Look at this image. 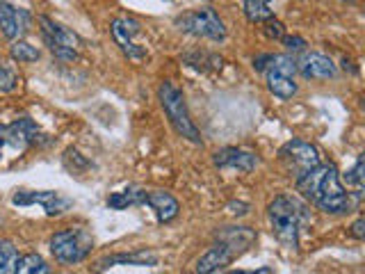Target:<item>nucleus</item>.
I'll use <instances>...</instances> for the list:
<instances>
[{
	"label": "nucleus",
	"instance_id": "24",
	"mask_svg": "<svg viewBox=\"0 0 365 274\" xmlns=\"http://www.w3.org/2000/svg\"><path fill=\"white\" fill-rule=\"evenodd\" d=\"M21 78L16 73V68H11L9 64L0 62V91L3 94H9V91H16L19 89Z\"/></svg>",
	"mask_w": 365,
	"mask_h": 274
},
{
	"label": "nucleus",
	"instance_id": "25",
	"mask_svg": "<svg viewBox=\"0 0 365 274\" xmlns=\"http://www.w3.org/2000/svg\"><path fill=\"white\" fill-rule=\"evenodd\" d=\"M365 186V174H363V158L356 160L351 171H347V188L354 190V194H361Z\"/></svg>",
	"mask_w": 365,
	"mask_h": 274
},
{
	"label": "nucleus",
	"instance_id": "3",
	"mask_svg": "<svg viewBox=\"0 0 365 274\" xmlns=\"http://www.w3.org/2000/svg\"><path fill=\"white\" fill-rule=\"evenodd\" d=\"M254 68L265 73V85L269 89V94H274L281 101H290L292 96H297V91H299V85L294 83L297 62L290 55L262 53L254 57Z\"/></svg>",
	"mask_w": 365,
	"mask_h": 274
},
{
	"label": "nucleus",
	"instance_id": "13",
	"mask_svg": "<svg viewBox=\"0 0 365 274\" xmlns=\"http://www.w3.org/2000/svg\"><path fill=\"white\" fill-rule=\"evenodd\" d=\"M212 160L217 167L237 169V171H254L260 163L254 151H247V148H240V146H226L222 151H217Z\"/></svg>",
	"mask_w": 365,
	"mask_h": 274
},
{
	"label": "nucleus",
	"instance_id": "27",
	"mask_svg": "<svg viewBox=\"0 0 365 274\" xmlns=\"http://www.w3.org/2000/svg\"><path fill=\"white\" fill-rule=\"evenodd\" d=\"M283 46L288 51H292V53H299V51H304L306 49V39H302V37H283Z\"/></svg>",
	"mask_w": 365,
	"mask_h": 274
},
{
	"label": "nucleus",
	"instance_id": "12",
	"mask_svg": "<svg viewBox=\"0 0 365 274\" xmlns=\"http://www.w3.org/2000/svg\"><path fill=\"white\" fill-rule=\"evenodd\" d=\"M297 71L306 80H329L338 76V68L334 60L322 53H306L299 62H297Z\"/></svg>",
	"mask_w": 365,
	"mask_h": 274
},
{
	"label": "nucleus",
	"instance_id": "28",
	"mask_svg": "<svg viewBox=\"0 0 365 274\" xmlns=\"http://www.w3.org/2000/svg\"><path fill=\"white\" fill-rule=\"evenodd\" d=\"M349 233H351V238H356V240H363L365 238V220H363V217H359V220L351 224V231Z\"/></svg>",
	"mask_w": 365,
	"mask_h": 274
},
{
	"label": "nucleus",
	"instance_id": "15",
	"mask_svg": "<svg viewBox=\"0 0 365 274\" xmlns=\"http://www.w3.org/2000/svg\"><path fill=\"white\" fill-rule=\"evenodd\" d=\"M237 258V254L235 251L228 247L226 243H215L205 254L197 260V270L199 274H210V272H220V270H224L226 265H231V263Z\"/></svg>",
	"mask_w": 365,
	"mask_h": 274
},
{
	"label": "nucleus",
	"instance_id": "5",
	"mask_svg": "<svg viewBox=\"0 0 365 274\" xmlns=\"http://www.w3.org/2000/svg\"><path fill=\"white\" fill-rule=\"evenodd\" d=\"M94 249V235L87 228H64L51 238V254L62 265H78L89 258Z\"/></svg>",
	"mask_w": 365,
	"mask_h": 274
},
{
	"label": "nucleus",
	"instance_id": "23",
	"mask_svg": "<svg viewBox=\"0 0 365 274\" xmlns=\"http://www.w3.org/2000/svg\"><path fill=\"white\" fill-rule=\"evenodd\" d=\"M19 260V249L11 240L0 238V274H14Z\"/></svg>",
	"mask_w": 365,
	"mask_h": 274
},
{
	"label": "nucleus",
	"instance_id": "17",
	"mask_svg": "<svg viewBox=\"0 0 365 274\" xmlns=\"http://www.w3.org/2000/svg\"><path fill=\"white\" fill-rule=\"evenodd\" d=\"M114 265H135V268H153L158 265V256L148 254V251H133V254H114L106 256L96 263V270H108Z\"/></svg>",
	"mask_w": 365,
	"mask_h": 274
},
{
	"label": "nucleus",
	"instance_id": "26",
	"mask_svg": "<svg viewBox=\"0 0 365 274\" xmlns=\"http://www.w3.org/2000/svg\"><path fill=\"white\" fill-rule=\"evenodd\" d=\"M260 26H262V32H265V37H269V39H283L285 37V26L277 16L262 21Z\"/></svg>",
	"mask_w": 365,
	"mask_h": 274
},
{
	"label": "nucleus",
	"instance_id": "2",
	"mask_svg": "<svg viewBox=\"0 0 365 274\" xmlns=\"http://www.w3.org/2000/svg\"><path fill=\"white\" fill-rule=\"evenodd\" d=\"M267 220L274 238L288 249H297L299 247V233L304 224L311 220V213L299 199L290 197V194H279L267 206Z\"/></svg>",
	"mask_w": 365,
	"mask_h": 274
},
{
	"label": "nucleus",
	"instance_id": "14",
	"mask_svg": "<svg viewBox=\"0 0 365 274\" xmlns=\"http://www.w3.org/2000/svg\"><path fill=\"white\" fill-rule=\"evenodd\" d=\"M14 201L16 206H30V203H39L43 206L46 215H62L68 206H71V201L64 199L60 192H19L14 194Z\"/></svg>",
	"mask_w": 365,
	"mask_h": 274
},
{
	"label": "nucleus",
	"instance_id": "29",
	"mask_svg": "<svg viewBox=\"0 0 365 274\" xmlns=\"http://www.w3.org/2000/svg\"><path fill=\"white\" fill-rule=\"evenodd\" d=\"M345 3H349V5H354V3H359V0H345Z\"/></svg>",
	"mask_w": 365,
	"mask_h": 274
},
{
	"label": "nucleus",
	"instance_id": "16",
	"mask_svg": "<svg viewBox=\"0 0 365 274\" xmlns=\"http://www.w3.org/2000/svg\"><path fill=\"white\" fill-rule=\"evenodd\" d=\"M144 203L155 213L160 224H169L171 220H176L178 213H180V203L176 201V197H171L169 192H163V190L146 192Z\"/></svg>",
	"mask_w": 365,
	"mask_h": 274
},
{
	"label": "nucleus",
	"instance_id": "22",
	"mask_svg": "<svg viewBox=\"0 0 365 274\" xmlns=\"http://www.w3.org/2000/svg\"><path fill=\"white\" fill-rule=\"evenodd\" d=\"M51 272V268L46 265V260L39 254H26L19 256L14 274H46Z\"/></svg>",
	"mask_w": 365,
	"mask_h": 274
},
{
	"label": "nucleus",
	"instance_id": "18",
	"mask_svg": "<svg viewBox=\"0 0 365 274\" xmlns=\"http://www.w3.org/2000/svg\"><path fill=\"white\" fill-rule=\"evenodd\" d=\"M217 240L226 243L240 256L256 240V233L251 231V228H247V226H233V228H224V231L217 233Z\"/></svg>",
	"mask_w": 365,
	"mask_h": 274
},
{
	"label": "nucleus",
	"instance_id": "11",
	"mask_svg": "<svg viewBox=\"0 0 365 274\" xmlns=\"http://www.w3.org/2000/svg\"><path fill=\"white\" fill-rule=\"evenodd\" d=\"M32 28V14L19 5H11L7 0H0V34L5 39L14 41L23 39Z\"/></svg>",
	"mask_w": 365,
	"mask_h": 274
},
{
	"label": "nucleus",
	"instance_id": "6",
	"mask_svg": "<svg viewBox=\"0 0 365 274\" xmlns=\"http://www.w3.org/2000/svg\"><path fill=\"white\" fill-rule=\"evenodd\" d=\"M174 26L180 32L192 34V37H203V39H210V41H224L226 39L224 21L210 7L185 11V14H180L174 21Z\"/></svg>",
	"mask_w": 365,
	"mask_h": 274
},
{
	"label": "nucleus",
	"instance_id": "20",
	"mask_svg": "<svg viewBox=\"0 0 365 274\" xmlns=\"http://www.w3.org/2000/svg\"><path fill=\"white\" fill-rule=\"evenodd\" d=\"M9 55H11V60L19 64H30L39 60V49L23 39H14L9 46Z\"/></svg>",
	"mask_w": 365,
	"mask_h": 274
},
{
	"label": "nucleus",
	"instance_id": "21",
	"mask_svg": "<svg viewBox=\"0 0 365 274\" xmlns=\"http://www.w3.org/2000/svg\"><path fill=\"white\" fill-rule=\"evenodd\" d=\"M242 7H245V16L249 23H262L274 16L267 0H245Z\"/></svg>",
	"mask_w": 365,
	"mask_h": 274
},
{
	"label": "nucleus",
	"instance_id": "8",
	"mask_svg": "<svg viewBox=\"0 0 365 274\" xmlns=\"http://www.w3.org/2000/svg\"><path fill=\"white\" fill-rule=\"evenodd\" d=\"M39 26H41L43 41L55 57H60L64 62L76 60L78 49H80V37L73 30H68V28L60 26V23L51 21L48 16H39Z\"/></svg>",
	"mask_w": 365,
	"mask_h": 274
},
{
	"label": "nucleus",
	"instance_id": "7",
	"mask_svg": "<svg viewBox=\"0 0 365 274\" xmlns=\"http://www.w3.org/2000/svg\"><path fill=\"white\" fill-rule=\"evenodd\" d=\"M39 128L32 119H19L9 126H0V163L7 153L21 158L28 148L37 142Z\"/></svg>",
	"mask_w": 365,
	"mask_h": 274
},
{
	"label": "nucleus",
	"instance_id": "1",
	"mask_svg": "<svg viewBox=\"0 0 365 274\" xmlns=\"http://www.w3.org/2000/svg\"><path fill=\"white\" fill-rule=\"evenodd\" d=\"M297 192L302 194L306 201H311L317 210L329 215H345L351 213L361 194H351L340 183V174L336 165L319 163L306 174L297 178Z\"/></svg>",
	"mask_w": 365,
	"mask_h": 274
},
{
	"label": "nucleus",
	"instance_id": "19",
	"mask_svg": "<svg viewBox=\"0 0 365 274\" xmlns=\"http://www.w3.org/2000/svg\"><path fill=\"white\" fill-rule=\"evenodd\" d=\"M144 201H146L144 190H123L108 197V206L114 210H123V208H128V206H142Z\"/></svg>",
	"mask_w": 365,
	"mask_h": 274
},
{
	"label": "nucleus",
	"instance_id": "9",
	"mask_svg": "<svg viewBox=\"0 0 365 274\" xmlns=\"http://www.w3.org/2000/svg\"><path fill=\"white\" fill-rule=\"evenodd\" d=\"M279 160H281L283 169L288 171V176H292L294 181L302 174H306L308 169H313L315 165L322 163V160H319L317 146H313L311 142H304V140H290L288 144H283L279 151Z\"/></svg>",
	"mask_w": 365,
	"mask_h": 274
},
{
	"label": "nucleus",
	"instance_id": "4",
	"mask_svg": "<svg viewBox=\"0 0 365 274\" xmlns=\"http://www.w3.org/2000/svg\"><path fill=\"white\" fill-rule=\"evenodd\" d=\"M158 98H160V106H163L169 123L174 126V131L180 137H185V140H190L194 144H201L199 128L194 126V121L190 117V110H187L182 91L176 85H171L169 80H165V83L158 87Z\"/></svg>",
	"mask_w": 365,
	"mask_h": 274
},
{
	"label": "nucleus",
	"instance_id": "10",
	"mask_svg": "<svg viewBox=\"0 0 365 274\" xmlns=\"http://www.w3.org/2000/svg\"><path fill=\"white\" fill-rule=\"evenodd\" d=\"M110 34L114 44L119 46L121 53L128 57V60H135L140 62L148 55V51L144 46L137 44V37L142 34V23L137 19H130V16H117L112 23H110Z\"/></svg>",
	"mask_w": 365,
	"mask_h": 274
}]
</instances>
